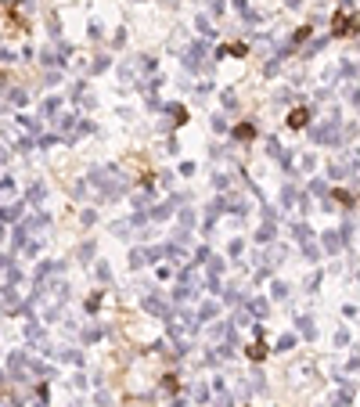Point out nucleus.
<instances>
[{
    "label": "nucleus",
    "mask_w": 360,
    "mask_h": 407,
    "mask_svg": "<svg viewBox=\"0 0 360 407\" xmlns=\"http://www.w3.org/2000/svg\"><path fill=\"white\" fill-rule=\"evenodd\" d=\"M310 137L317 141V144H339V141H342L339 119H332V123H324V126H313V130H310Z\"/></svg>",
    "instance_id": "obj_1"
},
{
    "label": "nucleus",
    "mask_w": 360,
    "mask_h": 407,
    "mask_svg": "<svg viewBox=\"0 0 360 407\" xmlns=\"http://www.w3.org/2000/svg\"><path fill=\"white\" fill-rule=\"evenodd\" d=\"M231 141H238V144L256 141V126H252V123H238V126L231 130Z\"/></svg>",
    "instance_id": "obj_2"
},
{
    "label": "nucleus",
    "mask_w": 360,
    "mask_h": 407,
    "mask_svg": "<svg viewBox=\"0 0 360 407\" xmlns=\"http://www.w3.org/2000/svg\"><path fill=\"white\" fill-rule=\"evenodd\" d=\"M144 313H152V317H170V306L162 303L159 296H148L144 299Z\"/></svg>",
    "instance_id": "obj_3"
},
{
    "label": "nucleus",
    "mask_w": 360,
    "mask_h": 407,
    "mask_svg": "<svg viewBox=\"0 0 360 407\" xmlns=\"http://www.w3.org/2000/svg\"><path fill=\"white\" fill-rule=\"evenodd\" d=\"M202 62H205V43H194V47L187 51V58H184V65L187 69H202Z\"/></svg>",
    "instance_id": "obj_4"
},
{
    "label": "nucleus",
    "mask_w": 360,
    "mask_h": 407,
    "mask_svg": "<svg viewBox=\"0 0 360 407\" xmlns=\"http://www.w3.org/2000/svg\"><path fill=\"white\" fill-rule=\"evenodd\" d=\"M353 25H357V18L350 14H335V36H353Z\"/></svg>",
    "instance_id": "obj_5"
},
{
    "label": "nucleus",
    "mask_w": 360,
    "mask_h": 407,
    "mask_svg": "<svg viewBox=\"0 0 360 407\" xmlns=\"http://www.w3.org/2000/svg\"><path fill=\"white\" fill-rule=\"evenodd\" d=\"M295 328L303 331L306 339H317V328H313V321H310V313H299V317H295Z\"/></svg>",
    "instance_id": "obj_6"
},
{
    "label": "nucleus",
    "mask_w": 360,
    "mask_h": 407,
    "mask_svg": "<svg viewBox=\"0 0 360 407\" xmlns=\"http://www.w3.org/2000/svg\"><path fill=\"white\" fill-rule=\"evenodd\" d=\"M306 123H310V112H306V108H295V112H288V126H292V130H303Z\"/></svg>",
    "instance_id": "obj_7"
},
{
    "label": "nucleus",
    "mask_w": 360,
    "mask_h": 407,
    "mask_svg": "<svg viewBox=\"0 0 360 407\" xmlns=\"http://www.w3.org/2000/svg\"><path fill=\"white\" fill-rule=\"evenodd\" d=\"M274 238H277V227H274V220H267L263 227L256 231V242H263V245H267V242H274Z\"/></svg>",
    "instance_id": "obj_8"
},
{
    "label": "nucleus",
    "mask_w": 360,
    "mask_h": 407,
    "mask_svg": "<svg viewBox=\"0 0 360 407\" xmlns=\"http://www.w3.org/2000/svg\"><path fill=\"white\" fill-rule=\"evenodd\" d=\"M216 313H220V306H216V303H202V306H198V313H194V321H198V324H202V321H213Z\"/></svg>",
    "instance_id": "obj_9"
},
{
    "label": "nucleus",
    "mask_w": 360,
    "mask_h": 407,
    "mask_svg": "<svg viewBox=\"0 0 360 407\" xmlns=\"http://www.w3.org/2000/svg\"><path fill=\"white\" fill-rule=\"evenodd\" d=\"M7 368H11V375H14V379H25V375H22V368H25V353H11Z\"/></svg>",
    "instance_id": "obj_10"
},
{
    "label": "nucleus",
    "mask_w": 360,
    "mask_h": 407,
    "mask_svg": "<svg viewBox=\"0 0 360 407\" xmlns=\"http://www.w3.org/2000/svg\"><path fill=\"white\" fill-rule=\"evenodd\" d=\"M22 209H25L22 202H11V205L0 209V220H18V216H22Z\"/></svg>",
    "instance_id": "obj_11"
},
{
    "label": "nucleus",
    "mask_w": 360,
    "mask_h": 407,
    "mask_svg": "<svg viewBox=\"0 0 360 407\" xmlns=\"http://www.w3.org/2000/svg\"><path fill=\"white\" fill-rule=\"evenodd\" d=\"M274 350H277V353H288V350H295V335H292V331H284V335L277 339V346H274Z\"/></svg>",
    "instance_id": "obj_12"
},
{
    "label": "nucleus",
    "mask_w": 360,
    "mask_h": 407,
    "mask_svg": "<svg viewBox=\"0 0 360 407\" xmlns=\"http://www.w3.org/2000/svg\"><path fill=\"white\" fill-rule=\"evenodd\" d=\"M292 238H295V242H310V238H313L310 223H295V227H292Z\"/></svg>",
    "instance_id": "obj_13"
},
{
    "label": "nucleus",
    "mask_w": 360,
    "mask_h": 407,
    "mask_svg": "<svg viewBox=\"0 0 360 407\" xmlns=\"http://www.w3.org/2000/svg\"><path fill=\"white\" fill-rule=\"evenodd\" d=\"M29 199H33V205H40L43 199H47V188H43V184H33V188H29Z\"/></svg>",
    "instance_id": "obj_14"
},
{
    "label": "nucleus",
    "mask_w": 360,
    "mask_h": 407,
    "mask_svg": "<svg viewBox=\"0 0 360 407\" xmlns=\"http://www.w3.org/2000/svg\"><path fill=\"white\" fill-rule=\"evenodd\" d=\"M58 108H62V98H47V101H43V115H47V119H51Z\"/></svg>",
    "instance_id": "obj_15"
},
{
    "label": "nucleus",
    "mask_w": 360,
    "mask_h": 407,
    "mask_svg": "<svg viewBox=\"0 0 360 407\" xmlns=\"http://www.w3.org/2000/svg\"><path fill=\"white\" fill-rule=\"evenodd\" d=\"M324 249H328V252H339V249H342L339 234H332V231H328V234H324Z\"/></svg>",
    "instance_id": "obj_16"
},
{
    "label": "nucleus",
    "mask_w": 360,
    "mask_h": 407,
    "mask_svg": "<svg viewBox=\"0 0 360 407\" xmlns=\"http://www.w3.org/2000/svg\"><path fill=\"white\" fill-rule=\"evenodd\" d=\"M191 393H194V400H198V404H209V386H205V382H198Z\"/></svg>",
    "instance_id": "obj_17"
},
{
    "label": "nucleus",
    "mask_w": 360,
    "mask_h": 407,
    "mask_svg": "<svg viewBox=\"0 0 360 407\" xmlns=\"http://www.w3.org/2000/svg\"><path fill=\"white\" fill-rule=\"evenodd\" d=\"M166 112L173 115V123H184V119H187V112H184V104H170Z\"/></svg>",
    "instance_id": "obj_18"
},
{
    "label": "nucleus",
    "mask_w": 360,
    "mask_h": 407,
    "mask_svg": "<svg viewBox=\"0 0 360 407\" xmlns=\"http://www.w3.org/2000/svg\"><path fill=\"white\" fill-rule=\"evenodd\" d=\"M101 335H104V328H87L83 331V342H97Z\"/></svg>",
    "instance_id": "obj_19"
},
{
    "label": "nucleus",
    "mask_w": 360,
    "mask_h": 407,
    "mask_svg": "<svg viewBox=\"0 0 360 407\" xmlns=\"http://www.w3.org/2000/svg\"><path fill=\"white\" fill-rule=\"evenodd\" d=\"M249 357H252V360H263V357H267V346H263V342L249 346Z\"/></svg>",
    "instance_id": "obj_20"
},
{
    "label": "nucleus",
    "mask_w": 360,
    "mask_h": 407,
    "mask_svg": "<svg viewBox=\"0 0 360 407\" xmlns=\"http://www.w3.org/2000/svg\"><path fill=\"white\" fill-rule=\"evenodd\" d=\"M303 252H306V260H313V263L321 260V256H317V245H313V242H303Z\"/></svg>",
    "instance_id": "obj_21"
},
{
    "label": "nucleus",
    "mask_w": 360,
    "mask_h": 407,
    "mask_svg": "<svg viewBox=\"0 0 360 407\" xmlns=\"http://www.w3.org/2000/svg\"><path fill=\"white\" fill-rule=\"evenodd\" d=\"M335 199L346 205V209H353V195H350V191H335Z\"/></svg>",
    "instance_id": "obj_22"
},
{
    "label": "nucleus",
    "mask_w": 360,
    "mask_h": 407,
    "mask_svg": "<svg viewBox=\"0 0 360 407\" xmlns=\"http://www.w3.org/2000/svg\"><path fill=\"white\" fill-rule=\"evenodd\" d=\"M198 29H202V36H213V33H216V29L209 25V18H202V14H198Z\"/></svg>",
    "instance_id": "obj_23"
},
{
    "label": "nucleus",
    "mask_w": 360,
    "mask_h": 407,
    "mask_svg": "<svg viewBox=\"0 0 360 407\" xmlns=\"http://www.w3.org/2000/svg\"><path fill=\"white\" fill-rule=\"evenodd\" d=\"M11 101L14 104H29V94H25V90H11Z\"/></svg>",
    "instance_id": "obj_24"
},
{
    "label": "nucleus",
    "mask_w": 360,
    "mask_h": 407,
    "mask_svg": "<svg viewBox=\"0 0 360 407\" xmlns=\"http://www.w3.org/2000/svg\"><path fill=\"white\" fill-rule=\"evenodd\" d=\"M284 296H288V285H284V281H274V299H284Z\"/></svg>",
    "instance_id": "obj_25"
},
{
    "label": "nucleus",
    "mask_w": 360,
    "mask_h": 407,
    "mask_svg": "<svg viewBox=\"0 0 360 407\" xmlns=\"http://www.w3.org/2000/svg\"><path fill=\"white\" fill-rule=\"evenodd\" d=\"M97 303H101V292H94V296L87 299V313H94V310H97Z\"/></svg>",
    "instance_id": "obj_26"
},
{
    "label": "nucleus",
    "mask_w": 360,
    "mask_h": 407,
    "mask_svg": "<svg viewBox=\"0 0 360 407\" xmlns=\"http://www.w3.org/2000/svg\"><path fill=\"white\" fill-rule=\"evenodd\" d=\"M90 256H94V242H87V245H83V249H80V260H83V263H87V260H90Z\"/></svg>",
    "instance_id": "obj_27"
},
{
    "label": "nucleus",
    "mask_w": 360,
    "mask_h": 407,
    "mask_svg": "<svg viewBox=\"0 0 360 407\" xmlns=\"http://www.w3.org/2000/svg\"><path fill=\"white\" fill-rule=\"evenodd\" d=\"M213 130H216V133H223V130H227V119L216 115V119H213Z\"/></svg>",
    "instance_id": "obj_28"
},
{
    "label": "nucleus",
    "mask_w": 360,
    "mask_h": 407,
    "mask_svg": "<svg viewBox=\"0 0 360 407\" xmlns=\"http://www.w3.org/2000/svg\"><path fill=\"white\" fill-rule=\"evenodd\" d=\"M180 223H184V227H191V223H194V213H191V209H184V213H180Z\"/></svg>",
    "instance_id": "obj_29"
},
{
    "label": "nucleus",
    "mask_w": 360,
    "mask_h": 407,
    "mask_svg": "<svg viewBox=\"0 0 360 407\" xmlns=\"http://www.w3.org/2000/svg\"><path fill=\"white\" fill-rule=\"evenodd\" d=\"M231 404H234V400H231V397H227V393L220 389V397H216V407H231Z\"/></svg>",
    "instance_id": "obj_30"
},
{
    "label": "nucleus",
    "mask_w": 360,
    "mask_h": 407,
    "mask_svg": "<svg viewBox=\"0 0 360 407\" xmlns=\"http://www.w3.org/2000/svg\"><path fill=\"white\" fill-rule=\"evenodd\" d=\"M108 274H112L108 263H97V278H101V281H108Z\"/></svg>",
    "instance_id": "obj_31"
},
{
    "label": "nucleus",
    "mask_w": 360,
    "mask_h": 407,
    "mask_svg": "<svg viewBox=\"0 0 360 407\" xmlns=\"http://www.w3.org/2000/svg\"><path fill=\"white\" fill-rule=\"evenodd\" d=\"M141 69L144 72H155V58H141Z\"/></svg>",
    "instance_id": "obj_32"
},
{
    "label": "nucleus",
    "mask_w": 360,
    "mask_h": 407,
    "mask_svg": "<svg viewBox=\"0 0 360 407\" xmlns=\"http://www.w3.org/2000/svg\"><path fill=\"white\" fill-rule=\"evenodd\" d=\"M90 69H94V72H104V69H108V58H97V62L90 65Z\"/></svg>",
    "instance_id": "obj_33"
},
{
    "label": "nucleus",
    "mask_w": 360,
    "mask_h": 407,
    "mask_svg": "<svg viewBox=\"0 0 360 407\" xmlns=\"http://www.w3.org/2000/svg\"><path fill=\"white\" fill-rule=\"evenodd\" d=\"M223 104H227V108L234 112V108H238V98H234V94H223Z\"/></svg>",
    "instance_id": "obj_34"
},
{
    "label": "nucleus",
    "mask_w": 360,
    "mask_h": 407,
    "mask_svg": "<svg viewBox=\"0 0 360 407\" xmlns=\"http://www.w3.org/2000/svg\"><path fill=\"white\" fill-rule=\"evenodd\" d=\"M4 159H7V155H4V152H0V162H4Z\"/></svg>",
    "instance_id": "obj_35"
}]
</instances>
